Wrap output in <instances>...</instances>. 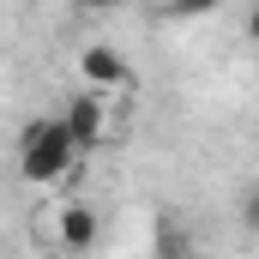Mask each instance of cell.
Returning <instances> with one entry per match:
<instances>
[{
	"mask_svg": "<svg viewBox=\"0 0 259 259\" xmlns=\"http://www.w3.org/2000/svg\"><path fill=\"white\" fill-rule=\"evenodd\" d=\"M78 6H84V12H109L115 0H78Z\"/></svg>",
	"mask_w": 259,
	"mask_h": 259,
	"instance_id": "ba28073f",
	"label": "cell"
},
{
	"mask_svg": "<svg viewBox=\"0 0 259 259\" xmlns=\"http://www.w3.org/2000/svg\"><path fill=\"white\" fill-rule=\"evenodd\" d=\"M78 133L66 127V115H42V121H30L24 139H18V175L30 181V187H55L72 175V163H78Z\"/></svg>",
	"mask_w": 259,
	"mask_h": 259,
	"instance_id": "6da1fadb",
	"label": "cell"
},
{
	"mask_svg": "<svg viewBox=\"0 0 259 259\" xmlns=\"http://www.w3.org/2000/svg\"><path fill=\"white\" fill-rule=\"evenodd\" d=\"M253 66H259V42H253Z\"/></svg>",
	"mask_w": 259,
	"mask_h": 259,
	"instance_id": "9c48e42d",
	"label": "cell"
},
{
	"mask_svg": "<svg viewBox=\"0 0 259 259\" xmlns=\"http://www.w3.org/2000/svg\"><path fill=\"white\" fill-rule=\"evenodd\" d=\"M78 72H84L97 91H109V84H127V55H121V49H109V42H91V49L78 55Z\"/></svg>",
	"mask_w": 259,
	"mask_h": 259,
	"instance_id": "3957f363",
	"label": "cell"
},
{
	"mask_svg": "<svg viewBox=\"0 0 259 259\" xmlns=\"http://www.w3.org/2000/svg\"><path fill=\"white\" fill-rule=\"evenodd\" d=\"M247 36H253V42H259V0H253V6H247Z\"/></svg>",
	"mask_w": 259,
	"mask_h": 259,
	"instance_id": "52a82bcc",
	"label": "cell"
},
{
	"mask_svg": "<svg viewBox=\"0 0 259 259\" xmlns=\"http://www.w3.org/2000/svg\"><path fill=\"white\" fill-rule=\"evenodd\" d=\"M169 6H175L181 18H205V12H217L223 0H169Z\"/></svg>",
	"mask_w": 259,
	"mask_h": 259,
	"instance_id": "5b68a950",
	"label": "cell"
},
{
	"mask_svg": "<svg viewBox=\"0 0 259 259\" xmlns=\"http://www.w3.org/2000/svg\"><path fill=\"white\" fill-rule=\"evenodd\" d=\"M61 247H66V253L97 247V211H91V205H66V211H61Z\"/></svg>",
	"mask_w": 259,
	"mask_h": 259,
	"instance_id": "277c9868",
	"label": "cell"
},
{
	"mask_svg": "<svg viewBox=\"0 0 259 259\" xmlns=\"http://www.w3.org/2000/svg\"><path fill=\"white\" fill-rule=\"evenodd\" d=\"M241 223H247V229H253V235H259V187H253V193H247V199H241Z\"/></svg>",
	"mask_w": 259,
	"mask_h": 259,
	"instance_id": "8992f818",
	"label": "cell"
},
{
	"mask_svg": "<svg viewBox=\"0 0 259 259\" xmlns=\"http://www.w3.org/2000/svg\"><path fill=\"white\" fill-rule=\"evenodd\" d=\"M66 127L78 133V145H84V151H97V139L109 133V109H103V91H97V84H91L84 97H72V103H66Z\"/></svg>",
	"mask_w": 259,
	"mask_h": 259,
	"instance_id": "7a4b0ae2",
	"label": "cell"
}]
</instances>
